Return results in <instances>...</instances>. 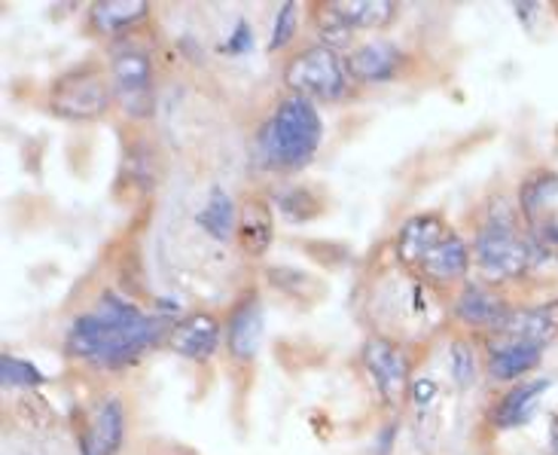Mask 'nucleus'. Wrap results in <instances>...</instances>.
Here are the masks:
<instances>
[{
  "instance_id": "nucleus-3",
  "label": "nucleus",
  "mask_w": 558,
  "mask_h": 455,
  "mask_svg": "<svg viewBox=\"0 0 558 455\" xmlns=\"http://www.w3.org/2000/svg\"><path fill=\"white\" fill-rule=\"evenodd\" d=\"M470 251H473L480 273L488 282H507V278H519L525 273L541 248L525 242L519 227H515V214L498 205L485 217L483 227L476 229V239H473Z\"/></svg>"
},
{
  "instance_id": "nucleus-5",
  "label": "nucleus",
  "mask_w": 558,
  "mask_h": 455,
  "mask_svg": "<svg viewBox=\"0 0 558 455\" xmlns=\"http://www.w3.org/2000/svg\"><path fill=\"white\" fill-rule=\"evenodd\" d=\"M113 101L117 98H113L110 74L101 71L98 64H83V68L61 74L49 89V107L64 120H98L110 110Z\"/></svg>"
},
{
  "instance_id": "nucleus-7",
  "label": "nucleus",
  "mask_w": 558,
  "mask_h": 455,
  "mask_svg": "<svg viewBox=\"0 0 558 455\" xmlns=\"http://www.w3.org/2000/svg\"><path fill=\"white\" fill-rule=\"evenodd\" d=\"M361 364L378 397L388 407H400V400L412 388V361L407 349L388 336H369L361 349Z\"/></svg>"
},
{
  "instance_id": "nucleus-25",
  "label": "nucleus",
  "mask_w": 558,
  "mask_h": 455,
  "mask_svg": "<svg viewBox=\"0 0 558 455\" xmlns=\"http://www.w3.org/2000/svg\"><path fill=\"white\" fill-rule=\"evenodd\" d=\"M449 373L458 388H470L480 376V361H476V346L470 339H452L449 346Z\"/></svg>"
},
{
  "instance_id": "nucleus-11",
  "label": "nucleus",
  "mask_w": 558,
  "mask_h": 455,
  "mask_svg": "<svg viewBox=\"0 0 558 455\" xmlns=\"http://www.w3.org/2000/svg\"><path fill=\"white\" fill-rule=\"evenodd\" d=\"M407 64V52L391 40H366L354 46L345 56V68L354 83L363 86H381L391 83Z\"/></svg>"
},
{
  "instance_id": "nucleus-6",
  "label": "nucleus",
  "mask_w": 558,
  "mask_h": 455,
  "mask_svg": "<svg viewBox=\"0 0 558 455\" xmlns=\"http://www.w3.org/2000/svg\"><path fill=\"white\" fill-rule=\"evenodd\" d=\"M110 86L113 98L122 107L125 117L147 120L156 107V89H153V59L144 46L120 44L113 46L110 56Z\"/></svg>"
},
{
  "instance_id": "nucleus-23",
  "label": "nucleus",
  "mask_w": 558,
  "mask_h": 455,
  "mask_svg": "<svg viewBox=\"0 0 558 455\" xmlns=\"http://www.w3.org/2000/svg\"><path fill=\"white\" fill-rule=\"evenodd\" d=\"M556 193L558 175H553V171H537V175L525 178V183L519 187V208H522V214L534 217L549 199H556Z\"/></svg>"
},
{
  "instance_id": "nucleus-28",
  "label": "nucleus",
  "mask_w": 558,
  "mask_h": 455,
  "mask_svg": "<svg viewBox=\"0 0 558 455\" xmlns=\"http://www.w3.org/2000/svg\"><path fill=\"white\" fill-rule=\"evenodd\" d=\"M437 395H439V388L434 380L412 382V388H409V397L415 400V407H418V410H422V407H430V404L437 400Z\"/></svg>"
},
{
  "instance_id": "nucleus-26",
  "label": "nucleus",
  "mask_w": 558,
  "mask_h": 455,
  "mask_svg": "<svg viewBox=\"0 0 558 455\" xmlns=\"http://www.w3.org/2000/svg\"><path fill=\"white\" fill-rule=\"evenodd\" d=\"M300 3H293V0H284L281 7H278V13H275L272 22V34H269V52H281L293 37H296V28H300V10H296Z\"/></svg>"
},
{
  "instance_id": "nucleus-4",
  "label": "nucleus",
  "mask_w": 558,
  "mask_h": 455,
  "mask_svg": "<svg viewBox=\"0 0 558 455\" xmlns=\"http://www.w3.org/2000/svg\"><path fill=\"white\" fill-rule=\"evenodd\" d=\"M351 74H348L345 59L330 49V46H305L296 56H290L284 64V86L290 95H300L308 101H342L351 92Z\"/></svg>"
},
{
  "instance_id": "nucleus-17",
  "label": "nucleus",
  "mask_w": 558,
  "mask_h": 455,
  "mask_svg": "<svg viewBox=\"0 0 558 455\" xmlns=\"http://www.w3.org/2000/svg\"><path fill=\"white\" fill-rule=\"evenodd\" d=\"M275 242V217L266 199H247L239 214V244L247 258H263Z\"/></svg>"
},
{
  "instance_id": "nucleus-22",
  "label": "nucleus",
  "mask_w": 558,
  "mask_h": 455,
  "mask_svg": "<svg viewBox=\"0 0 558 455\" xmlns=\"http://www.w3.org/2000/svg\"><path fill=\"white\" fill-rule=\"evenodd\" d=\"M312 25H315V34L320 46H330V49H339V46L351 44L354 37V28L345 22V15L336 10V3H317L315 13H312Z\"/></svg>"
},
{
  "instance_id": "nucleus-8",
  "label": "nucleus",
  "mask_w": 558,
  "mask_h": 455,
  "mask_svg": "<svg viewBox=\"0 0 558 455\" xmlns=\"http://www.w3.org/2000/svg\"><path fill=\"white\" fill-rule=\"evenodd\" d=\"M266 336V315L257 290L244 294L239 303L232 306L227 324H223V346L235 364H251L263 349Z\"/></svg>"
},
{
  "instance_id": "nucleus-29",
  "label": "nucleus",
  "mask_w": 558,
  "mask_h": 455,
  "mask_svg": "<svg viewBox=\"0 0 558 455\" xmlns=\"http://www.w3.org/2000/svg\"><path fill=\"white\" fill-rule=\"evenodd\" d=\"M397 434H400V422H388V426L381 428L376 434V455H391Z\"/></svg>"
},
{
  "instance_id": "nucleus-24",
  "label": "nucleus",
  "mask_w": 558,
  "mask_h": 455,
  "mask_svg": "<svg viewBox=\"0 0 558 455\" xmlns=\"http://www.w3.org/2000/svg\"><path fill=\"white\" fill-rule=\"evenodd\" d=\"M0 380H3L7 388H25V392H34V388L46 385L44 370L25 361V358H15V355L0 358Z\"/></svg>"
},
{
  "instance_id": "nucleus-31",
  "label": "nucleus",
  "mask_w": 558,
  "mask_h": 455,
  "mask_svg": "<svg viewBox=\"0 0 558 455\" xmlns=\"http://www.w3.org/2000/svg\"><path fill=\"white\" fill-rule=\"evenodd\" d=\"M174 455H190V453H174Z\"/></svg>"
},
{
  "instance_id": "nucleus-13",
  "label": "nucleus",
  "mask_w": 558,
  "mask_h": 455,
  "mask_svg": "<svg viewBox=\"0 0 558 455\" xmlns=\"http://www.w3.org/2000/svg\"><path fill=\"white\" fill-rule=\"evenodd\" d=\"M470 260H473L470 244L458 232H449L424 258V263L418 266V275H422L427 285H434V288H452L458 282H464V275L470 273Z\"/></svg>"
},
{
  "instance_id": "nucleus-12",
  "label": "nucleus",
  "mask_w": 558,
  "mask_h": 455,
  "mask_svg": "<svg viewBox=\"0 0 558 455\" xmlns=\"http://www.w3.org/2000/svg\"><path fill=\"white\" fill-rule=\"evenodd\" d=\"M544 361V346L500 336L485 351V373L495 382H522L525 373L537 370Z\"/></svg>"
},
{
  "instance_id": "nucleus-2",
  "label": "nucleus",
  "mask_w": 558,
  "mask_h": 455,
  "mask_svg": "<svg viewBox=\"0 0 558 455\" xmlns=\"http://www.w3.org/2000/svg\"><path fill=\"white\" fill-rule=\"evenodd\" d=\"M324 141V117L315 101L287 95L259 122L254 135V159L266 171H300L305 168Z\"/></svg>"
},
{
  "instance_id": "nucleus-10",
  "label": "nucleus",
  "mask_w": 558,
  "mask_h": 455,
  "mask_svg": "<svg viewBox=\"0 0 558 455\" xmlns=\"http://www.w3.org/2000/svg\"><path fill=\"white\" fill-rule=\"evenodd\" d=\"M452 315L458 324H464L468 331H488V334H500L507 327V321L513 319L510 303L495 294L485 285H464L461 294L454 297Z\"/></svg>"
},
{
  "instance_id": "nucleus-14",
  "label": "nucleus",
  "mask_w": 558,
  "mask_h": 455,
  "mask_svg": "<svg viewBox=\"0 0 558 455\" xmlns=\"http://www.w3.org/2000/svg\"><path fill=\"white\" fill-rule=\"evenodd\" d=\"M449 232H452V229L446 227V220L434 212L409 217L407 224L400 227V232H397V244H393V248H397V260H400L403 266H415V270H418L424 263V258H427Z\"/></svg>"
},
{
  "instance_id": "nucleus-30",
  "label": "nucleus",
  "mask_w": 558,
  "mask_h": 455,
  "mask_svg": "<svg viewBox=\"0 0 558 455\" xmlns=\"http://www.w3.org/2000/svg\"><path fill=\"white\" fill-rule=\"evenodd\" d=\"M549 446H553V453L558 455V416L549 419Z\"/></svg>"
},
{
  "instance_id": "nucleus-1",
  "label": "nucleus",
  "mask_w": 558,
  "mask_h": 455,
  "mask_svg": "<svg viewBox=\"0 0 558 455\" xmlns=\"http://www.w3.org/2000/svg\"><path fill=\"white\" fill-rule=\"evenodd\" d=\"M174 321L137 309L113 290L98 297L95 312L76 315L64 334V351L95 370H125L159 343H168Z\"/></svg>"
},
{
  "instance_id": "nucleus-16",
  "label": "nucleus",
  "mask_w": 558,
  "mask_h": 455,
  "mask_svg": "<svg viewBox=\"0 0 558 455\" xmlns=\"http://www.w3.org/2000/svg\"><path fill=\"white\" fill-rule=\"evenodd\" d=\"M150 15L147 0H98L89 7V28L101 37H117L135 25H141Z\"/></svg>"
},
{
  "instance_id": "nucleus-9",
  "label": "nucleus",
  "mask_w": 558,
  "mask_h": 455,
  "mask_svg": "<svg viewBox=\"0 0 558 455\" xmlns=\"http://www.w3.org/2000/svg\"><path fill=\"white\" fill-rule=\"evenodd\" d=\"M223 343V324L211 312H190L174 321L168 334V349L193 364H208Z\"/></svg>"
},
{
  "instance_id": "nucleus-20",
  "label": "nucleus",
  "mask_w": 558,
  "mask_h": 455,
  "mask_svg": "<svg viewBox=\"0 0 558 455\" xmlns=\"http://www.w3.org/2000/svg\"><path fill=\"white\" fill-rule=\"evenodd\" d=\"M354 31H381L397 19L393 0H332Z\"/></svg>"
},
{
  "instance_id": "nucleus-19",
  "label": "nucleus",
  "mask_w": 558,
  "mask_h": 455,
  "mask_svg": "<svg viewBox=\"0 0 558 455\" xmlns=\"http://www.w3.org/2000/svg\"><path fill=\"white\" fill-rule=\"evenodd\" d=\"M239 214L242 212L235 208V199L223 187H211L208 202L196 214V227L208 232L214 242H229L232 236H239Z\"/></svg>"
},
{
  "instance_id": "nucleus-15",
  "label": "nucleus",
  "mask_w": 558,
  "mask_h": 455,
  "mask_svg": "<svg viewBox=\"0 0 558 455\" xmlns=\"http://www.w3.org/2000/svg\"><path fill=\"white\" fill-rule=\"evenodd\" d=\"M89 438L95 455H117L125 443V407L120 397L105 395L89 416Z\"/></svg>"
},
{
  "instance_id": "nucleus-18",
  "label": "nucleus",
  "mask_w": 558,
  "mask_h": 455,
  "mask_svg": "<svg viewBox=\"0 0 558 455\" xmlns=\"http://www.w3.org/2000/svg\"><path fill=\"white\" fill-rule=\"evenodd\" d=\"M546 388H549V380L515 382L513 388H510V392L495 404V410H492V416H488V422H492L495 428L525 426Z\"/></svg>"
},
{
  "instance_id": "nucleus-27",
  "label": "nucleus",
  "mask_w": 558,
  "mask_h": 455,
  "mask_svg": "<svg viewBox=\"0 0 558 455\" xmlns=\"http://www.w3.org/2000/svg\"><path fill=\"white\" fill-rule=\"evenodd\" d=\"M254 49V31H251V25L244 22V19H239L235 22V28L229 31L227 44L220 46V52H229V56H244V52H251Z\"/></svg>"
},
{
  "instance_id": "nucleus-21",
  "label": "nucleus",
  "mask_w": 558,
  "mask_h": 455,
  "mask_svg": "<svg viewBox=\"0 0 558 455\" xmlns=\"http://www.w3.org/2000/svg\"><path fill=\"white\" fill-rule=\"evenodd\" d=\"M275 205H278V212L284 214L287 220H293V224H308V220H315V217L324 214V199L317 196L312 187H305V183L281 187V190L275 193Z\"/></svg>"
}]
</instances>
